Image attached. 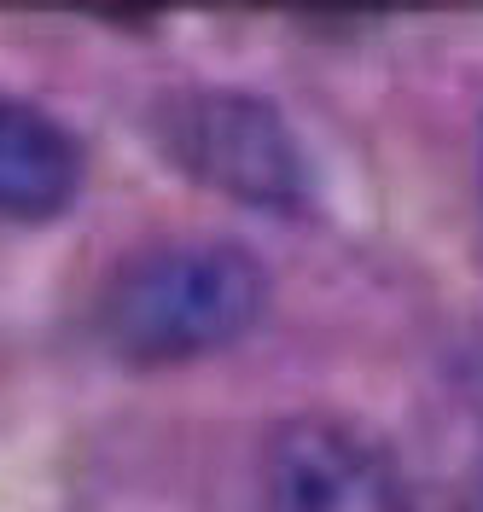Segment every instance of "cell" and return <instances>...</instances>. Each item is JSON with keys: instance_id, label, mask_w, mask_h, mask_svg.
Returning a JSON list of instances; mask_svg holds the SVG:
<instances>
[{"instance_id": "3", "label": "cell", "mask_w": 483, "mask_h": 512, "mask_svg": "<svg viewBox=\"0 0 483 512\" xmlns=\"http://www.w3.org/2000/svg\"><path fill=\"white\" fill-rule=\"evenodd\" d=\"M268 512H414L390 448L350 419L291 414L262 443Z\"/></svg>"}, {"instance_id": "2", "label": "cell", "mask_w": 483, "mask_h": 512, "mask_svg": "<svg viewBox=\"0 0 483 512\" xmlns=\"http://www.w3.org/2000/svg\"><path fill=\"white\" fill-rule=\"evenodd\" d=\"M163 158L198 187L251 210H297L309 198V158L280 105L251 88H175L152 111Z\"/></svg>"}, {"instance_id": "5", "label": "cell", "mask_w": 483, "mask_h": 512, "mask_svg": "<svg viewBox=\"0 0 483 512\" xmlns=\"http://www.w3.org/2000/svg\"><path fill=\"white\" fill-rule=\"evenodd\" d=\"M454 512H483V483H472V489L460 495V507H454Z\"/></svg>"}, {"instance_id": "1", "label": "cell", "mask_w": 483, "mask_h": 512, "mask_svg": "<svg viewBox=\"0 0 483 512\" xmlns=\"http://www.w3.org/2000/svg\"><path fill=\"white\" fill-rule=\"evenodd\" d=\"M268 303V268L222 233H175L129 251L99 291L94 326L129 367H175L239 344Z\"/></svg>"}, {"instance_id": "4", "label": "cell", "mask_w": 483, "mask_h": 512, "mask_svg": "<svg viewBox=\"0 0 483 512\" xmlns=\"http://www.w3.org/2000/svg\"><path fill=\"white\" fill-rule=\"evenodd\" d=\"M82 187V146L53 111L30 99H0V216L47 222Z\"/></svg>"}]
</instances>
